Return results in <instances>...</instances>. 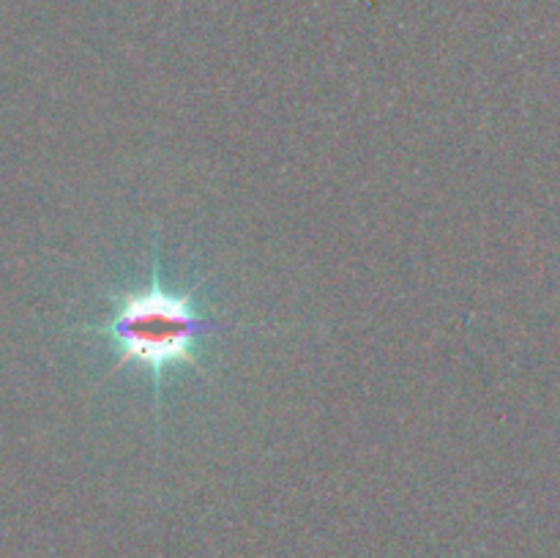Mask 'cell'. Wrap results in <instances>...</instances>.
<instances>
[{
    "mask_svg": "<svg viewBox=\"0 0 560 558\" xmlns=\"http://www.w3.org/2000/svg\"><path fill=\"white\" fill-rule=\"evenodd\" d=\"M260 328L257 323L230 321L206 310L200 290L175 288L164 279L162 249L153 241L151 274L107 299V312L98 321L71 326L80 337H96L113 350L109 375L124 367L140 370L153 386L156 416L162 414V392L180 372H202V339L219 332Z\"/></svg>",
    "mask_w": 560,
    "mask_h": 558,
    "instance_id": "6da1fadb",
    "label": "cell"
}]
</instances>
